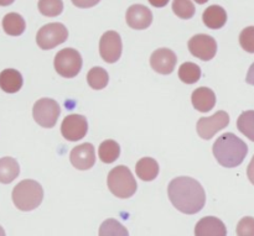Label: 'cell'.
<instances>
[{
  "instance_id": "cell-1",
  "label": "cell",
  "mask_w": 254,
  "mask_h": 236,
  "mask_svg": "<svg viewBox=\"0 0 254 236\" xmlns=\"http://www.w3.org/2000/svg\"><path fill=\"white\" fill-rule=\"evenodd\" d=\"M168 194L174 207L184 214H196L205 207V189L200 182L191 177L174 178L169 183Z\"/></svg>"
},
{
  "instance_id": "cell-2",
  "label": "cell",
  "mask_w": 254,
  "mask_h": 236,
  "mask_svg": "<svg viewBox=\"0 0 254 236\" xmlns=\"http://www.w3.org/2000/svg\"><path fill=\"white\" fill-rule=\"evenodd\" d=\"M213 156L221 166L235 168L242 165L248 153V146L243 140L232 133L221 135L213 143Z\"/></svg>"
},
{
  "instance_id": "cell-3",
  "label": "cell",
  "mask_w": 254,
  "mask_h": 236,
  "mask_svg": "<svg viewBox=\"0 0 254 236\" xmlns=\"http://www.w3.org/2000/svg\"><path fill=\"white\" fill-rule=\"evenodd\" d=\"M11 197L17 209L22 212H31L42 203L44 189L36 181L25 180L15 186Z\"/></svg>"
},
{
  "instance_id": "cell-4",
  "label": "cell",
  "mask_w": 254,
  "mask_h": 236,
  "mask_svg": "<svg viewBox=\"0 0 254 236\" xmlns=\"http://www.w3.org/2000/svg\"><path fill=\"white\" fill-rule=\"evenodd\" d=\"M107 185L112 194L116 197L127 199L135 194L136 192V181L131 175L130 170L126 166H117L108 173Z\"/></svg>"
},
{
  "instance_id": "cell-5",
  "label": "cell",
  "mask_w": 254,
  "mask_h": 236,
  "mask_svg": "<svg viewBox=\"0 0 254 236\" xmlns=\"http://www.w3.org/2000/svg\"><path fill=\"white\" fill-rule=\"evenodd\" d=\"M82 64L81 53L74 48H64L55 56V69L64 78L76 77L81 72Z\"/></svg>"
},
{
  "instance_id": "cell-6",
  "label": "cell",
  "mask_w": 254,
  "mask_h": 236,
  "mask_svg": "<svg viewBox=\"0 0 254 236\" xmlns=\"http://www.w3.org/2000/svg\"><path fill=\"white\" fill-rule=\"evenodd\" d=\"M60 114H61V108L59 103L50 98L39 99L32 108V116L35 121L45 129L54 128Z\"/></svg>"
},
{
  "instance_id": "cell-7",
  "label": "cell",
  "mask_w": 254,
  "mask_h": 236,
  "mask_svg": "<svg viewBox=\"0 0 254 236\" xmlns=\"http://www.w3.org/2000/svg\"><path fill=\"white\" fill-rule=\"evenodd\" d=\"M67 39H68V30L60 22L45 25L37 31L36 35V42L42 49L55 48L59 45L66 42Z\"/></svg>"
},
{
  "instance_id": "cell-8",
  "label": "cell",
  "mask_w": 254,
  "mask_h": 236,
  "mask_svg": "<svg viewBox=\"0 0 254 236\" xmlns=\"http://www.w3.org/2000/svg\"><path fill=\"white\" fill-rule=\"evenodd\" d=\"M228 124H230V115L226 111L221 110L213 114L212 116L201 118L197 121L196 130H197V134L200 135L201 139H203V140H210L218 131L227 128Z\"/></svg>"
},
{
  "instance_id": "cell-9",
  "label": "cell",
  "mask_w": 254,
  "mask_h": 236,
  "mask_svg": "<svg viewBox=\"0 0 254 236\" xmlns=\"http://www.w3.org/2000/svg\"><path fill=\"white\" fill-rule=\"evenodd\" d=\"M122 49L123 45L121 35L116 31L104 32L99 40V54L102 59L107 63H116L121 58Z\"/></svg>"
},
{
  "instance_id": "cell-10",
  "label": "cell",
  "mask_w": 254,
  "mask_h": 236,
  "mask_svg": "<svg viewBox=\"0 0 254 236\" xmlns=\"http://www.w3.org/2000/svg\"><path fill=\"white\" fill-rule=\"evenodd\" d=\"M189 49L191 54L201 61H210L217 53V42L210 35L198 34L191 37L189 41Z\"/></svg>"
},
{
  "instance_id": "cell-11",
  "label": "cell",
  "mask_w": 254,
  "mask_h": 236,
  "mask_svg": "<svg viewBox=\"0 0 254 236\" xmlns=\"http://www.w3.org/2000/svg\"><path fill=\"white\" fill-rule=\"evenodd\" d=\"M88 133V121L83 115L71 114L61 124V134L67 141L82 140Z\"/></svg>"
},
{
  "instance_id": "cell-12",
  "label": "cell",
  "mask_w": 254,
  "mask_h": 236,
  "mask_svg": "<svg viewBox=\"0 0 254 236\" xmlns=\"http://www.w3.org/2000/svg\"><path fill=\"white\" fill-rule=\"evenodd\" d=\"M69 161L72 166L79 171H87L96 163V151L92 143L86 142L76 146L69 153Z\"/></svg>"
},
{
  "instance_id": "cell-13",
  "label": "cell",
  "mask_w": 254,
  "mask_h": 236,
  "mask_svg": "<svg viewBox=\"0 0 254 236\" xmlns=\"http://www.w3.org/2000/svg\"><path fill=\"white\" fill-rule=\"evenodd\" d=\"M176 63H178V57H176L175 52L169 48L156 49L150 57L151 68L164 76L173 73Z\"/></svg>"
},
{
  "instance_id": "cell-14",
  "label": "cell",
  "mask_w": 254,
  "mask_h": 236,
  "mask_svg": "<svg viewBox=\"0 0 254 236\" xmlns=\"http://www.w3.org/2000/svg\"><path fill=\"white\" fill-rule=\"evenodd\" d=\"M126 20L131 29L145 30L153 22V12L145 5L134 4L127 10Z\"/></svg>"
},
{
  "instance_id": "cell-15",
  "label": "cell",
  "mask_w": 254,
  "mask_h": 236,
  "mask_svg": "<svg viewBox=\"0 0 254 236\" xmlns=\"http://www.w3.org/2000/svg\"><path fill=\"white\" fill-rule=\"evenodd\" d=\"M195 236H227V228L216 217H205L196 224Z\"/></svg>"
},
{
  "instance_id": "cell-16",
  "label": "cell",
  "mask_w": 254,
  "mask_h": 236,
  "mask_svg": "<svg viewBox=\"0 0 254 236\" xmlns=\"http://www.w3.org/2000/svg\"><path fill=\"white\" fill-rule=\"evenodd\" d=\"M191 101L196 110L201 111V113H207L215 108L216 95L212 89L207 88V87H200L193 91L192 95H191Z\"/></svg>"
},
{
  "instance_id": "cell-17",
  "label": "cell",
  "mask_w": 254,
  "mask_h": 236,
  "mask_svg": "<svg viewBox=\"0 0 254 236\" xmlns=\"http://www.w3.org/2000/svg\"><path fill=\"white\" fill-rule=\"evenodd\" d=\"M203 24L211 30L222 29L227 22V12L220 5H211L202 14Z\"/></svg>"
},
{
  "instance_id": "cell-18",
  "label": "cell",
  "mask_w": 254,
  "mask_h": 236,
  "mask_svg": "<svg viewBox=\"0 0 254 236\" xmlns=\"http://www.w3.org/2000/svg\"><path fill=\"white\" fill-rule=\"evenodd\" d=\"M24 79H22L21 73L16 69L7 68L0 73V88L5 93H17L21 89Z\"/></svg>"
},
{
  "instance_id": "cell-19",
  "label": "cell",
  "mask_w": 254,
  "mask_h": 236,
  "mask_svg": "<svg viewBox=\"0 0 254 236\" xmlns=\"http://www.w3.org/2000/svg\"><path fill=\"white\" fill-rule=\"evenodd\" d=\"M136 176L144 182H151L159 175V165L154 158L143 157L138 161L135 166Z\"/></svg>"
},
{
  "instance_id": "cell-20",
  "label": "cell",
  "mask_w": 254,
  "mask_h": 236,
  "mask_svg": "<svg viewBox=\"0 0 254 236\" xmlns=\"http://www.w3.org/2000/svg\"><path fill=\"white\" fill-rule=\"evenodd\" d=\"M2 29L9 36H20L26 29L24 17L17 12H9L2 19Z\"/></svg>"
},
{
  "instance_id": "cell-21",
  "label": "cell",
  "mask_w": 254,
  "mask_h": 236,
  "mask_svg": "<svg viewBox=\"0 0 254 236\" xmlns=\"http://www.w3.org/2000/svg\"><path fill=\"white\" fill-rule=\"evenodd\" d=\"M20 173V166L12 157L0 158V183L9 185L16 180Z\"/></svg>"
},
{
  "instance_id": "cell-22",
  "label": "cell",
  "mask_w": 254,
  "mask_h": 236,
  "mask_svg": "<svg viewBox=\"0 0 254 236\" xmlns=\"http://www.w3.org/2000/svg\"><path fill=\"white\" fill-rule=\"evenodd\" d=\"M98 155L102 162L113 163L121 155V146L114 140H106L99 146Z\"/></svg>"
},
{
  "instance_id": "cell-23",
  "label": "cell",
  "mask_w": 254,
  "mask_h": 236,
  "mask_svg": "<svg viewBox=\"0 0 254 236\" xmlns=\"http://www.w3.org/2000/svg\"><path fill=\"white\" fill-rule=\"evenodd\" d=\"M87 82L92 89H96V91L104 89L108 86L109 82L108 72L102 67H93L87 73Z\"/></svg>"
},
{
  "instance_id": "cell-24",
  "label": "cell",
  "mask_w": 254,
  "mask_h": 236,
  "mask_svg": "<svg viewBox=\"0 0 254 236\" xmlns=\"http://www.w3.org/2000/svg\"><path fill=\"white\" fill-rule=\"evenodd\" d=\"M179 78L186 84L196 83L201 78V68L192 62H185L179 68Z\"/></svg>"
},
{
  "instance_id": "cell-25",
  "label": "cell",
  "mask_w": 254,
  "mask_h": 236,
  "mask_svg": "<svg viewBox=\"0 0 254 236\" xmlns=\"http://www.w3.org/2000/svg\"><path fill=\"white\" fill-rule=\"evenodd\" d=\"M237 128L243 135L254 142V110L243 111L237 120Z\"/></svg>"
},
{
  "instance_id": "cell-26",
  "label": "cell",
  "mask_w": 254,
  "mask_h": 236,
  "mask_svg": "<svg viewBox=\"0 0 254 236\" xmlns=\"http://www.w3.org/2000/svg\"><path fill=\"white\" fill-rule=\"evenodd\" d=\"M99 236H129V233L118 220L107 219L99 228Z\"/></svg>"
},
{
  "instance_id": "cell-27",
  "label": "cell",
  "mask_w": 254,
  "mask_h": 236,
  "mask_svg": "<svg viewBox=\"0 0 254 236\" xmlns=\"http://www.w3.org/2000/svg\"><path fill=\"white\" fill-rule=\"evenodd\" d=\"M39 10L45 16H59L64 10V1L62 0H39Z\"/></svg>"
},
{
  "instance_id": "cell-28",
  "label": "cell",
  "mask_w": 254,
  "mask_h": 236,
  "mask_svg": "<svg viewBox=\"0 0 254 236\" xmlns=\"http://www.w3.org/2000/svg\"><path fill=\"white\" fill-rule=\"evenodd\" d=\"M173 10L176 16L180 19L188 20L195 15V5L192 4L191 0H174L173 1Z\"/></svg>"
},
{
  "instance_id": "cell-29",
  "label": "cell",
  "mask_w": 254,
  "mask_h": 236,
  "mask_svg": "<svg viewBox=\"0 0 254 236\" xmlns=\"http://www.w3.org/2000/svg\"><path fill=\"white\" fill-rule=\"evenodd\" d=\"M240 44L245 51L254 53V26H248L241 32Z\"/></svg>"
},
{
  "instance_id": "cell-30",
  "label": "cell",
  "mask_w": 254,
  "mask_h": 236,
  "mask_svg": "<svg viewBox=\"0 0 254 236\" xmlns=\"http://www.w3.org/2000/svg\"><path fill=\"white\" fill-rule=\"evenodd\" d=\"M238 236H254V218L246 217L240 220L237 225Z\"/></svg>"
},
{
  "instance_id": "cell-31",
  "label": "cell",
  "mask_w": 254,
  "mask_h": 236,
  "mask_svg": "<svg viewBox=\"0 0 254 236\" xmlns=\"http://www.w3.org/2000/svg\"><path fill=\"white\" fill-rule=\"evenodd\" d=\"M72 4L81 9H88V7H93L98 4L101 0H71Z\"/></svg>"
},
{
  "instance_id": "cell-32",
  "label": "cell",
  "mask_w": 254,
  "mask_h": 236,
  "mask_svg": "<svg viewBox=\"0 0 254 236\" xmlns=\"http://www.w3.org/2000/svg\"><path fill=\"white\" fill-rule=\"evenodd\" d=\"M247 176H248V180H250L251 183L254 186V156H253L252 161H251V163L248 165Z\"/></svg>"
},
{
  "instance_id": "cell-33",
  "label": "cell",
  "mask_w": 254,
  "mask_h": 236,
  "mask_svg": "<svg viewBox=\"0 0 254 236\" xmlns=\"http://www.w3.org/2000/svg\"><path fill=\"white\" fill-rule=\"evenodd\" d=\"M246 82H247L248 84H251V86H254V63L250 67V69H248V73H247V78H246Z\"/></svg>"
},
{
  "instance_id": "cell-34",
  "label": "cell",
  "mask_w": 254,
  "mask_h": 236,
  "mask_svg": "<svg viewBox=\"0 0 254 236\" xmlns=\"http://www.w3.org/2000/svg\"><path fill=\"white\" fill-rule=\"evenodd\" d=\"M169 1H170V0H149V2H150V4L155 7L166 6Z\"/></svg>"
},
{
  "instance_id": "cell-35",
  "label": "cell",
  "mask_w": 254,
  "mask_h": 236,
  "mask_svg": "<svg viewBox=\"0 0 254 236\" xmlns=\"http://www.w3.org/2000/svg\"><path fill=\"white\" fill-rule=\"evenodd\" d=\"M15 0H0V6H9Z\"/></svg>"
},
{
  "instance_id": "cell-36",
  "label": "cell",
  "mask_w": 254,
  "mask_h": 236,
  "mask_svg": "<svg viewBox=\"0 0 254 236\" xmlns=\"http://www.w3.org/2000/svg\"><path fill=\"white\" fill-rule=\"evenodd\" d=\"M196 2H197V4H205V2H207L208 0H195Z\"/></svg>"
},
{
  "instance_id": "cell-37",
  "label": "cell",
  "mask_w": 254,
  "mask_h": 236,
  "mask_svg": "<svg viewBox=\"0 0 254 236\" xmlns=\"http://www.w3.org/2000/svg\"><path fill=\"white\" fill-rule=\"evenodd\" d=\"M0 236H6V235H5V232H4V229H2L1 227H0Z\"/></svg>"
}]
</instances>
